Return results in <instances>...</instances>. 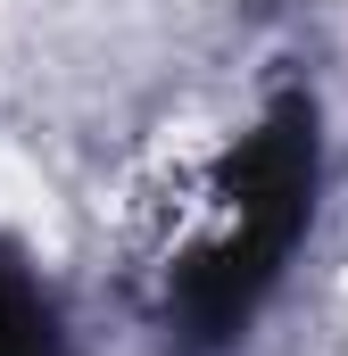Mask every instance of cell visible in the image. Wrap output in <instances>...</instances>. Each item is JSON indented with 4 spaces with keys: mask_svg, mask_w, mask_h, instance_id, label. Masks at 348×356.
<instances>
[{
    "mask_svg": "<svg viewBox=\"0 0 348 356\" xmlns=\"http://www.w3.org/2000/svg\"><path fill=\"white\" fill-rule=\"evenodd\" d=\"M315 175H324L315 99L282 91L258 124L224 149V166H216L224 224L199 249H182V266L166 273V332L191 356H224L249 332V315L265 307V290L282 282L299 232L315 224Z\"/></svg>",
    "mask_w": 348,
    "mask_h": 356,
    "instance_id": "1",
    "label": "cell"
},
{
    "mask_svg": "<svg viewBox=\"0 0 348 356\" xmlns=\"http://www.w3.org/2000/svg\"><path fill=\"white\" fill-rule=\"evenodd\" d=\"M0 356H58V315L33 290V273L0 257Z\"/></svg>",
    "mask_w": 348,
    "mask_h": 356,
    "instance_id": "2",
    "label": "cell"
}]
</instances>
